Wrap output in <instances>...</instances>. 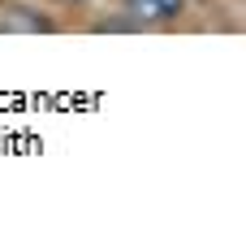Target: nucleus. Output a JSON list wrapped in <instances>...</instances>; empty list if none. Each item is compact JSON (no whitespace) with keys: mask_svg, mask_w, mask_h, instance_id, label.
<instances>
[{"mask_svg":"<svg viewBox=\"0 0 246 251\" xmlns=\"http://www.w3.org/2000/svg\"><path fill=\"white\" fill-rule=\"evenodd\" d=\"M0 30H56V22L39 18V9L26 4H0Z\"/></svg>","mask_w":246,"mask_h":251,"instance_id":"f03ea898","label":"nucleus"},{"mask_svg":"<svg viewBox=\"0 0 246 251\" xmlns=\"http://www.w3.org/2000/svg\"><path fill=\"white\" fill-rule=\"evenodd\" d=\"M190 0H121V13L134 26H169L186 13Z\"/></svg>","mask_w":246,"mask_h":251,"instance_id":"f257e3e1","label":"nucleus"},{"mask_svg":"<svg viewBox=\"0 0 246 251\" xmlns=\"http://www.w3.org/2000/svg\"><path fill=\"white\" fill-rule=\"evenodd\" d=\"M74 4H82V0H74Z\"/></svg>","mask_w":246,"mask_h":251,"instance_id":"7ed1b4c3","label":"nucleus"}]
</instances>
